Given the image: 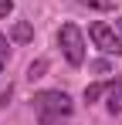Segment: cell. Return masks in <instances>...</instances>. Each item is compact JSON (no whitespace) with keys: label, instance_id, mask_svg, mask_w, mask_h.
<instances>
[{"label":"cell","instance_id":"1","mask_svg":"<svg viewBox=\"0 0 122 125\" xmlns=\"http://www.w3.org/2000/svg\"><path fill=\"white\" fill-rule=\"evenodd\" d=\"M34 112H37L41 125H58L61 118H68L75 112V105L64 91H37L34 95Z\"/></svg>","mask_w":122,"mask_h":125},{"label":"cell","instance_id":"2","mask_svg":"<svg viewBox=\"0 0 122 125\" xmlns=\"http://www.w3.org/2000/svg\"><path fill=\"white\" fill-rule=\"evenodd\" d=\"M58 44H61V54L71 68H81L85 64V41H81V31L75 24H64L58 31Z\"/></svg>","mask_w":122,"mask_h":125},{"label":"cell","instance_id":"3","mask_svg":"<svg viewBox=\"0 0 122 125\" xmlns=\"http://www.w3.org/2000/svg\"><path fill=\"white\" fill-rule=\"evenodd\" d=\"M88 34H92V41H95V47H102L105 54H115V58H122V37L115 34V27H109V24H92L88 27Z\"/></svg>","mask_w":122,"mask_h":125},{"label":"cell","instance_id":"4","mask_svg":"<svg viewBox=\"0 0 122 125\" xmlns=\"http://www.w3.org/2000/svg\"><path fill=\"white\" fill-rule=\"evenodd\" d=\"M105 95H109V112L112 115H119L122 112V74H119V81H109V88H105Z\"/></svg>","mask_w":122,"mask_h":125},{"label":"cell","instance_id":"5","mask_svg":"<svg viewBox=\"0 0 122 125\" xmlns=\"http://www.w3.org/2000/svg\"><path fill=\"white\" fill-rule=\"evenodd\" d=\"M10 37H14V41H17V44H27V41H31V37H34V27H31V24H27V21H17V24H14V27H10Z\"/></svg>","mask_w":122,"mask_h":125},{"label":"cell","instance_id":"6","mask_svg":"<svg viewBox=\"0 0 122 125\" xmlns=\"http://www.w3.org/2000/svg\"><path fill=\"white\" fill-rule=\"evenodd\" d=\"M44 71H48V58H37V61H31L27 68V78L34 81V78H44Z\"/></svg>","mask_w":122,"mask_h":125},{"label":"cell","instance_id":"7","mask_svg":"<svg viewBox=\"0 0 122 125\" xmlns=\"http://www.w3.org/2000/svg\"><path fill=\"white\" fill-rule=\"evenodd\" d=\"M105 88H109V84H88V88H85V102H98L102 95H105Z\"/></svg>","mask_w":122,"mask_h":125},{"label":"cell","instance_id":"8","mask_svg":"<svg viewBox=\"0 0 122 125\" xmlns=\"http://www.w3.org/2000/svg\"><path fill=\"white\" fill-rule=\"evenodd\" d=\"M81 7H92V10H112V7H115V3H112V0H78Z\"/></svg>","mask_w":122,"mask_h":125},{"label":"cell","instance_id":"9","mask_svg":"<svg viewBox=\"0 0 122 125\" xmlns=\"http://www.w3.org/2000/svg\"><path fill=\"white\" fill-rule=\"evenodd\" d=\"M10 10H14V0H0V17H7Z\"/></svg>","mask_w":122,"mask_h":125},{"label":"cell","instance_id":"10","mask_svg":"<svg viewBox=\"0 0 122 125\" xmlns=\"http://www.w3.org/2000/svg\"><path fill=\"white\" fill-rule=\"evenodd\" d=\"M3 61H7V37L0 34V68H3Z\"/></svg>","mask_w":122,"mask_h":125},{"label":"cell","instance_id":"11","mask_svg":"<svg viewBox=\"0 0 122 125\" xmlns=\"http://www.w3.org/2000/svg\"><path fill=\"white\" fill-rule=\"evenodd\" d=\"M119 31H122V17H119Z\"/></svg>","mask_w":122,"mask_h":125},{"label":"cell","instance_id":"12","mask_svg":"<svg viewBox=\"0 0 122 125\" xmlns=\"http://www.w3.org/2000/svg\"><path fill=\"white\" fill-rule=\"evenodd\" d=\"M58 125H61V122H58Z\"/></svg>","mask_w":122,"mask_h":125}]
</instances>
